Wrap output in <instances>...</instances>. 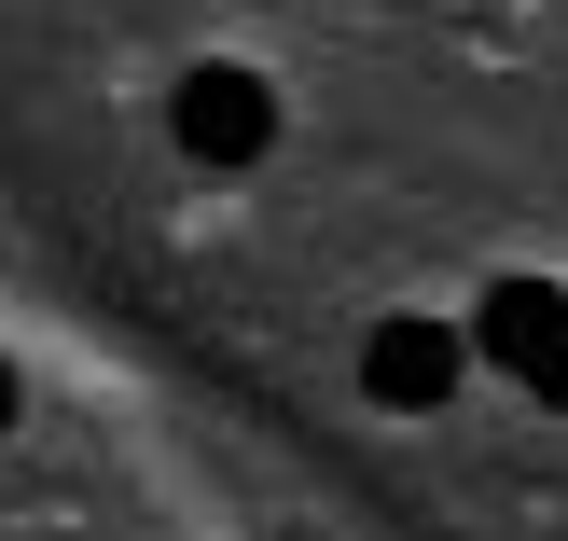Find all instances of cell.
<instances>
[{"label": "cell", "mask_w": 568, "mask_h": 541, "mask_svg": "<svg viewBox=\"0 0 568 541\" xmlns=\"http://www.w3.org/2000/svg\"><path fill=\"white\" fill-rule=\"evenodd\" d=\"M166 139H181L194 167H264L277 153V83L236 70V56H209V70H181V98H166Z\"/></svg>", "instance_id": "cell-1"}, {"label": "cell", "mask_w": 568, "mask_h": 541, "mask_svg": "<svg viewBox=\"0 0 568 541\" xmlns=\"http://www.w3.org/2000/svg\"><path fill=\"white\" fill-rule=\"evenodd\" d=\"M458 375H471V333L416 320V305L361 333V403H388V417H430V403H458Z\"/></svg>", "instance_id": "cell-2"}, {"label": "cell", "mask_w": 568, "mask_h": 541, "mask_svg": "<svg viewBox=\"0 0 568 541\" xmlns=\"http://www.w3.org/2000/svg\"><path fill=\"white\" fill-rule=\"evenodd\" d=\"M555 333H568V292H555V278H499V292H486V320H471V348H486L499 361V375H541V361H555Z\"/></svg>", "instance_id": "cell-3"}, {"label": "cell", "mask_w": 568, "mask_h": 541, "mask_svg": "<svg viewBox=\"0 0 568 541\" xmlns=\"http://www.w3.org/2000/svg\"><path fill=\"white\" fill-rule=\"evenodd\" d=\"M527 389H541V403L568 417V333H555V361H541V375H527Z\"/></svg>", "instance_id": "cell-4"}, {"label": "cell", "mask_w": 568, "mask_h": 541, "mask_svg": "<svg viewBox=\"0 0 568 541\" xmlns=\"http://www.w3.org/2000/svg\"><path fill=\"white\" fill-rule=\"evenodd\" d=\"M0 431H14V361H0Z\"/></svg>", "instance_id": "cell-5"}]
</instances>
